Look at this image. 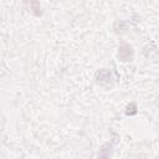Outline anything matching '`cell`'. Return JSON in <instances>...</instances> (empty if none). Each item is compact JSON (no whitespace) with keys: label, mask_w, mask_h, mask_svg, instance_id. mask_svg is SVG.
Returning a JSON list of instances; mask_svg holds the SVG:
<instances>
[{"label":"cell","mask_w":159,"mask_h":159,"mask_svg":"<svg viewBox=\"0 0 159 159\" xmlns=\"http://www.w3.org/2000/svg\"><path fill=\"white\" fill-rule=\"evenodd\" d=\"M118 58L123 62L132 61L133 58V48L128 43H122L118 48Z\"/></svg>","instance_id":"6da1fadb"},{"label":"cell","mask_w":159,"mask_h":159,"mask_svg":"<svg viewBox=\"0 0 159 159\" xmlns=\"http://www.w3.org/2000/svg\"><path fill=\"white\" fill-rule=\"evenodd\" d=\"M25 4H29V11H31L34 15L40 16L41 15V6L37 0H24Z\"/></svg>","instance_id":"7a4b0ae2"},{"label":"cell","mask_w":159,"mask_h":159,"mask_svg":"<svg viewBox=\"0 0 159 159\" xmlns=\"http://www.w3.org/2000/svg\"><path fill=\"white\" fill-rule=\"evenodd\" d=\"M96 78H97V82L98 83H103L104 81H109L111 80V72L108 70L103 68V70H101V71L97 72Z\"/></svg>","instance_id":"3957f363"}]
</instances>
